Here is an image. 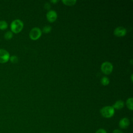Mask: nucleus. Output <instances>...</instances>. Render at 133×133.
Listing matches in <instances>:
<instances>
[{
    "mask_svg": "<svg viewBox=\"0 0 133 133\" xmlns=\"http://www.w3.org/2000/svg\"><path fill=\"white\" fill-rule=\"evenodd\" d=\"M127 33L126 29L123 26H118L114 30V34L117 37H123L126 35Z\"/></svg>",
    "mask_w": 133,
    "mask_h": 133,
    "instance_id": "7",
    "label": "nucleus"
},
{
    "mask_svg": "<svg viewBox=\"0 0 133 133\" xmlns=\"http://www.w3.org/2000/svg\"><path fill=\"white\" fill-rule=\"evenodd\" d=\"M8 27L7 23L4 20L0 21V30H5Z\"/></svg>",
    "mask_w": 133,
    "mask_h": 133,
    "instance_id": "13",
    "label": "nucleus"
},
{
    "mask_svg": "<svg viewBox=\"0 0 133 133\" xmlns=\"http://www.w3.org/2000/svg\"><path fill=\"white\" fill-rule=\"evenodd\" d=\"M61 2L65 5L72 6L76 4V3L77 2V1L76 0H62Z\"/></svg>",
    "mask_w": 133,
    "mask_h": 133,
    "instance_id": "11",
    "label": "nucleus"
},
{
    "mask_svg": "<svg viewBox=\"0 0 133 133\" xmlns=\"http://www.w3.org/2000/svg\"><path fill=\"white\" fill-rule=\"evenodd\" d=\"M13 37V33L11 31H7L5 33L4 35V37L6 39H10L12 38Z\"/></svg>",
    "mask_w": 133,
    "mask_h": 133,
    "instance_id": "14",
    "label": "nucleus"
},
{
    "mask_svg": "<svg viewBox=\"0 0 133 133\" xmlns=\"http://www.w3.org/2000/svg\"><path fill=\"white\" fill-rule=\"evenodd\" d=\"M113 70V64L109 61H105L101 65V70L102 72L105 75H108L111 73Z\"/></svg>",
    "mask_w": 133,
    "mask_h": 133,
    "instance_id": "3",
    "label": "nucleus"
},
{
    "mask_svg": "<svg viewBox=\"0 0 133 133\" xmlns=\"http://www.w3.org/2000/svg\"><path fill=\"white\" fill-rule=\"evenodd\" d=\"M129 119L127 117H124L122 118L119 122V126L122 129H125L129 125Z\"/></svg>",
    "mask_w": 133,
    "mask_h": 133,
    "instance_id": "8",
    "label": "nucleus"
},
{
    "mask_svg": "<svg viewBox=\"0 0 133 133\" xmlns=\"http://www.w3.org/2000/svg\"><path fill=\"white\" fill-rule=\"evenodd\" d=\"M100 112L103 117L109 118L114 115L115 110L112 106H105L101 109Z\"/></svg>",
    "mask_w": 133,
    "mask_h": 133,
    "instance_id": "2",
    "label": "nucleus"
},
{
    "mask_svg": "<svg viewBox=\"0 0 133 133\" xmlns=\"http://www.w3.org/2000/svg\"><path fill=\"white\" fill-rule=\"evenodd\" d=\"M112 133H124V132L119 129H115L113 130Z\"/></svg>",
    "mask_w": 133,
    "mask_h": 133,
    "instance_id": "19",
    "label": "nucleus"
},
{
    "mask_svg": "<svg viewBox=\"0 0 133 133\" xmlns=\"http://www.w3.org/2000/svg\"><path fill=\"white\" fill-rule=\"evenodd\" d=\"M46 18L50 23L55 22L57 19V14L56 11L54 10H49L46 14Z\"/></svg>",
    "mask_w": 133,
    "mask_h": 133,
    "instance_id": "6",
    "label": "nucleus"
},
{
    "mask_svg": "<svg viewBox=\"0 0 133 133\" xmlns=\"http://www.w3.org/2000/svg\"><path fill=\"white\" fill-rule=\"evenodd\" d=\"M42 34V31L39 28L34 27L30 31L29 37L32 40L36 41L41 37Z\"/></svg>",
    "mask_w": 133,
    "mask_h": 133,
    "instance_id": "4",
    "label": "nucleus"
},
{
    "mask_svg": "<svg viewBox=\"0 0 133 133\" xmlns=\"http://www.w3.org/2000/svg\"><path fill=\"white\" fill-rule=\"evenodd\" d=\"M131 81L132 82V74H131Z\"/></svg>",
    "mask_w": 133,
    "mask_h": 133,
    "instance_id": "21",
    "label": "nucleus"
},
{
    "mask_svg": "<svg viewBox=\"0 0 133 133\" xmlns=\"http://www.w3.org/2000/svg\"><path fill=\"white\" fill-rule=\"evenodd\" d=\"M132 103H133V98L132 97L129 98L127 99L126 102V104L127 107V108L132 111L133 110V106H132Z\"/></svg>",
    "mask_w": 133,
    "mask_h": 133,
    "instance_id": "10",
    "label": "nucleus"
},
{
    "mask_svg": "<svg viewBox=\"0 0 133 133\" xmlns=\"http://www.w3.org/2000/svg\"><path fill=\"white\" fill-rule=\"evenodd\" d=\"M44 7H45V8L46 9L49 10V9H50V4H49V3H45V5H44Z\"/></svg>",
    "mask_w": 133,
    "mask_h": 133,
    "instance_id": "18",
    "label": "nucleus"
},
{
    "mask_svg": "<svg viewBox=\"0 0 133 133\" xmlns=\"http://www.w3.org/2000/svg\"><path fill=\"white\" fill-rule=\"evenodd\" d=\"M112 107L114 110H121L124 107V102L121 100H117L113 104Z\"/></svg>",
    "mask_w": 133,
    "mask_h": 133,
    "instance_id": "9",
    "label": "nucleus"
},
{
    "mask_svg": "<svg viewBox=\"0 0 133 133\" xmlns=\"http://www.w3.org/2000/svg\"><path fill=\"white\" fill-rule=\"evenodd\" d=\"M101 83L103 86H107L110 83V80L108 77L106 76H103L101 79Z\"/></svg>",
    "mask_w": 133,
    "mask_h": 133,
    "instance_id": "12",
    "label": "nucleus"
},
{
    "mask_svg": "<svg viewBox=\"0 0 133 133\" xmlns=\"http://www.w3.org/2000/svg\"><path fill=\"white\" fill-rule=\"evenodd\" d=\"M9 60L11 61V62H12V63H16L18 62V60H19L18 57L16 56H12L10 57Z\"/></svg>",
    "mask_w": 133,
    "mask_h": 133,
    "instance_id": "16",
    "label": "nucleus"
},
{
    "mask_svg": "<svg viewBox=\"0 0 133 133\" xmlns=\"http://www.w3.org/2000/svg\"><path fill=\"white\" fill-rule=\"evenodd\" d=\"M23 28V23L20 19H15L12 21L10 24L11 32L14 33L20 32Z\"/></svg>",
    "mask_w": 133,
    "mask_h": 133,
    "instance_id": "1",
    "label": "nucleus"
},
{
    "mask_svg": "<svg viewBox=\"0 0 133 133\" xmlns=\"http://www.w3.org/2000/svg\"><path fill=\"white\" fill-rule=\"evenodd\" d=\"M95 133H107V132L105 129L100 128V129H99L98 130H97Z\"/></svg>",
    "mask_w": 133,
    "mask_h": 133,
    "instance_id": "17",
    "label": "nucleus"
},
{
    "mask_svg": "<svg viewBox=\"0 0 133 133\" xmlns=\"http://www.w3.org/2000/svg\"><path fill=\"white\" fill-rule=\"evenodd\" d=\"M9 53L5 49H0V63H6L9 60Z\"/></svg>",
    "mask_w": 133,
    "mask_h": 133,
    "instance_id": "5",
    "label": "nucleus"
},
{
    "mask_svg": "<svg viewBox=\"0 0 133 133\" xmlns=\"http://www.w3.org/2000/svg\"><path fill=\"white\" fill-rule=\"evenodd\" d=\"M51 27L49 25H46L45 26L43 27V29H42V31L43 33H49V32H50V31H51Z\"/></svg>",
    "mask_w": 133,
    "mask_h": 133,
    "instance_id": "15",
    "label": "nucleus"
},
{
    "mask_svg": "<svg viewBox=\"0 0 133 133\" xmlns=\"http://www.w3.org/2000/svg\"><path fill=\"white\" fill-rule=\"evenodd\" d=\"M58 2V1H57V0H54V1L52 0V1H50L51 3H52L54 4H56V3H57Z\"/></svg>",
    "mask_w": 133,
    "mask_h": 133,
    "instance_id": "20",
    "label": "nucleus"
},
{
    "mask_svg": "<svg viewBox=\"0 0 133 133\" xmlns=\"http://www.w3.org/2000/svg\"><path fill=\"white\" fill-rule=\"evenodd\" d=\"M46 133H48V132H46Z\"/></svg>",
    "mask_w": 133,
    "mask_h": 133,
    "instance_id": "22",
    "label": "nucleus"
}]
</instances>
